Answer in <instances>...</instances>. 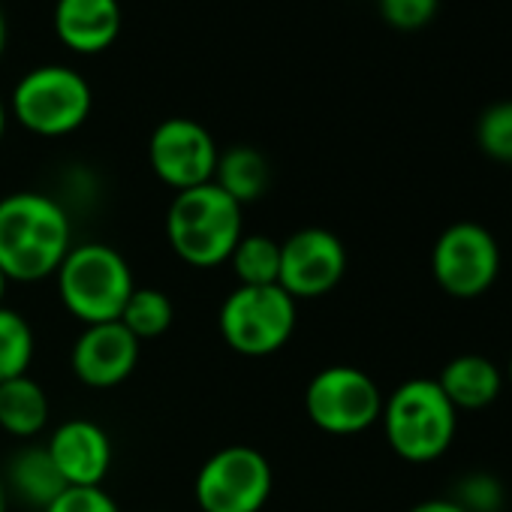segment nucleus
<instances>
[{"label":"nucleus","mask_w":512,"mask_h":512,"mask_svg":"<svg viewBox=\"0 0 512 512\" xmlns=\"http://www.w3.org/2000/svg\"><path fill=\"white\" fill-rule=\"evenodd\" d=\"M73 247L64 205L37 190L0 199V272L7 281L37 284L52 278Z\"/></svg>","instance_id":"f257e3e1"},{"label":"nucleus","mask_w":512,"mask_h":512,"mask_svg":"<svg viewBox=\"0 0 512 512\" xmlns=\"http://www.w3.org/2000/svg\"><path fill=\"white\" fill-rule=\"evenodd\" d=\"M437 386L449 398L455 410H485L494 404L503 392V374L500 368L476 353L455 356L443 365Z\"/></svg>","instance_id":"2eb2a0df"},{"label":"nucleus","mask_w":512,"mask_h":512,"mask_svg":"<svg viewBox=\"0 0 512 512\" xmlns=\"http://www.w3.org/2000/svg\"><path fill=\"white\" fill-rule=\"evenodd\" d=\"M244 235V208L229 199L214 181L181 190L166 211V238L181 263L214 269Z\"/></svg>","instance_id":"f03ea898"},{"label":"nucleus","mask_w":512,"mask_h":512,"mask_svg":"<svg viewBox=\"0 0 512 512\" xmlns=\"http://www.w3.org/2000/svg\"><path fill=\"white\" fill-rule=\"evenodd\" d=\"M139 362V341L124 329L121 320L85 326L70 353V368L76 380L88 389L121 386Z\"/></svg>","instance_id":"f8f14e48"},{"label":"nucleus","mask_w":512,"mask_h":512,"mask_svg":"<svg viewBox=\"0 0 512 512\" xmlns=\"http://www.w3.org/2000/svg\"><path fill=\"white\" fill-rule=\"evenodd\" d=\"M211 181L244 208L260 196H266L272 184V169L263 151H256L250 145H235L217 157V169Z\"/></svg>","instance_id":"f3484780"},{"label":"nucleus","mask_w":512,"mask_h":512,"mask_svg":"<svg viewBox=\"0 0 512 512\" xmlns=\"http://www.w3.org/2000/svg\"><path fill=\"white\" fill-rule=\"evenodd\" d=\"M296 320V299L287 296L278 284L235 287L217 311L220 338L229 344V350L250 359H263L284 350L293 341Z\"/></svg>","instance_id":"423d86ee"},{"label":"nucleus","mask_w":512,"mask_h":512,"mask_svg":"<svg viewBox=\"0 0 512 512\" xmlns=\"http://www.w3.org/2000/svg\"><path fill=\"white\" fill-rule=\"evenodd\" d=\"M7 278H4V272H0V305H4V293H7Z\"/></svg>","instance_id":"c756f323"},{"label":"nucleus","mask_w":512,"mask_h":512,"mask_svg":"<svg viewBox=\"0 0 512 512\" xmlns=\"http://www.w3.org/2000/svg\"><path fill=\"white\" fill-rule=\"evenodd\" d=\"M431 275L446 296L479 299L500 278V244L482 223L458 220L434 241Z\"/></svg>","instance_id":"1a4fd4ad"},{"label":"nucleus","mask_w":512,"mask_h":512,"mask_svg":"<svg viewBox=\"0 0 512 512\" xmlns=\"http://www.w3.org/2000/svg\"><path fill=\"white\" fill-rule=\"evenodd\" d=\"M7 503H10V491L4 485V476H0V512H7Z\"/></svg>","instance_id":"cd10ccee"},{"label":"nucleus","mask_w":512,"mask_h":512,"mask_svg":"<svg viewBox=\"0 0 512 512\" xmlns=\"http://www.w3.org/2000/svg\"><path fill=\"white\" fill-rule=\"evenodd\" d=\"M226 263L232 266L238 287H272L281 275V241L256 232L241 235Z\"/></svg>","instance_id":"6ab92c4d"},{"label":"nucleus","mask_w":512,"mask_h":512,"mask_svg":"<svg viewBox=\"0 0 512 512\" xmlns=\"http://www.w3.org/2000/svg\"><path fill=\"white\" fill-rule=\"evenodd\" d=\"M34 350L37 341L31 323L19 311L0 305V383L25 377L34 362Z\"/></svg>","instance_id":"412c9836"},{"label":"nucleus","mask_w":512,"mask_h":512,"mask_svg":"<svg viewBox=\"0 0 512 512\" xmlns=\"http://www.w3.org/2000/svg\"><path fill=\"white\" fill-rule=\"evenodd\" d=\"M4 49H7V16L4 7H0V58H4Z\"/></svg>","instance_id":"bb28decb"},{"label":"nucleus","mask_w":512,"mask_h":512,"mask_svg":"<svg viewBox=\"0 0 512 512\" xmlns=\"http://www.w3.org/2000/svg\"><path fill=\"white\" fill-rule=\"evenodd\" d=\"M383 434L392 452L410 464H431L449 452L458 431V410L437 380L413 377L383 398Z\"/></svg>","instance_id":"7ed1b4c3"},{"label":"nucleus","mask_w":512,"mask_h":512,"mask_svg":"<svg viewBox=\"0 0 512 512\" xmlns=\"http://www.w3.org/2000/svg\"><path fill=\"white\" fill-rule=\"evenodd\" d=\"M506 380H509V386H512V356H509V365H506Z\"/></svg>","instance_id":"7c9ffc66"},{"label":"nucleus","mask_w":512,"mask_h":512,"mask_svg":"<svg viewBox=\"0 0 512 512\" xmlns=\"http://www.w3.org/2000/svg\"><path fill=\"white\" fill-rule=\"evenodd\" d=\"M7 491H13L22 503L34 506V509H46L64 488H70L64 482V476L58 473L55 461L49 458L46 446H28L22 452H16L7 464V476H4Z\"/></svg>","instance_id":"dca6fc26"},{"label":"nucleus","mask_w":512,"mask_h":512,"mask_svg":"<svg viewBox=\"0 0 512 512\" xmlns=\"http://www.w3.org/2000/svg\"><path fill=\"white\" fill-rule=\"evenodd\" d=\"M464 512H500L503 509V485L491 473H467L458 482V491L452 497Z\"/></svg>","instance_id":"5701e85b"},{"label":"nucleus","mask_w":512,"mask_h":512,"mask_svg":"<svg viewBox=\"0 0 512 512\" xmlns=\"http://www.w3.org/2000/svg\"><path fill=\"white\" fill-rule=\"evenodd\" d=\"M49 395L34 377L0 383V428L13 437H37L49 425Z\"/></svg>","instance_id":"a211bd4d"},{"label":"nucleus","mask_w":512,"mask_h":512,"mask_svg":"<svg viewBox=\"0 0 512 512\" xmlns=\"http://www.w3.org/2000/svg\"><path fill=\"white\" fill-rule=\"evenodd\" d=\"M275 488L269 458L253 446H223L196 473L193 494L202 512H260Z\"/></svg>","instance_id":"0eeeda50"},{"label":"nucleus","mask_w":512,"mask_h":512,"mask_svg":"<svg viewBox=\"0 0 512 512\" xmlns=\"http://www.w3.org/2000/svg\"><path fill=\"white\" fill-rule=\"evenodd\" d=\"M4 133H7V106L0 100V139H4Z\"/></svg>","instance_id":"c85d7f7f"},{"label":"nucleus","mask_w":512,"mask_h":512,"mask_svg":"<svg viewBox=\"0 0 512 512\" xmlns=\"http://www.w3.org/2000/svg\"><path fill=\"white\" fill-rule=\"evenodd\" d=\"M214 136L193 118H166L148 139V163L154 175L175 193L208 184L217 169Z\"/></svg>","instance_id":"9b49d317"},{"label":"nucleus","mask_w":512,"mask_h":512,"mask_svg":"<svg viewBox=\"0 0 512 512\" xmlns=\"http://www.w3.org/2000/svg\"><path fill=\"white\" fill-rule=\"evenodd\" d=\"M440 0H380V16L395 31H419L437 16Z\"/></svg>","instance_id":"b1692460"},{"label":"nucleus","mask_w":512,"mask_h":512,"mask_svg":"<svg viewBox=\"0 0 512 512\" xmlns=\"http://www.w3.org/2000/svg\"><path fill=\"white\" fill-rule=\"evenodd\" d=\"M175 320V305L163 290L154 287H136L121 311V323L124 329L142 344L151 338H160L172 329Z\"/></svg>","instance_id":"aec40b11"},{"label":"nucleus","mask_w":512,"mask_h":512,"mask_svg":"<svg viewBox=\"0 0 512 512\" xmlns=\"http://www.w3.org/2000/svg\"><path fill=\"white\" fill-rule=\"evenodd\" d=\"M55 281L64 308L85 326L121 320V311L136 290L124 253L100 241L73 244Z\"/></svg>","instance_id":"20e7f679"},{"label":"nucleus","mask_w":512,"mask_h":512,"mask_svg":"<svg viewBox=\"0 0 512 512\" xmlns=\"http://www.w3.org/2000/svg\"><path fill=\"white\" fill-rule=\"evenodd\" d=\"M43 512H121L115 497L109 491H103V485L97 488H64Z\"/></svg>","instance_id":"393cba45"},{"label":"nucleus","mask_w":512,"mask_h":512,"mask_svg":"<svg viewBox=\"0 0 512 512\" xmlns=\"http://www.w3.org/2000/svg\"><path fill=\"white\" fill-rule=\"evenodd\" d=\"M124 28L118 0H58L55 34L76 55L106 52Z\"/></svg>","instance_id":"4468645a"},{"label":"nucleus","mask_w":512,"mask_h":512,"mask_svg":"<svg viewBox=\"0 0 512 512\" xmlns=\"http://www.w3.org/2000/svg\"><path fill=\"white\" fill-rule=\"evenodd\" d=\"M410 512H464L452 497H434V500H422L416 503Z\"/></svg>","instance_id":"a878e982"},{"label":"nucleus","mask_w":512,"mask_h":512,"mask_svg":"<svg viewBox=\"0 0 512 512\" xmlns=\"http://www.w3.org/2000/svg\"><path fill=\"white\" fill-rule=\"evenodd\" d=\"M305 413L326 434H362L374 422H380L383 392L362 368L329 365L311 377L305 389Z\"/></svg>","instance_id":"6e6552de"},{"label":"nucleus","mask_w":512,"mask_h":512,"mask_svg":"<svg viewBox=\"0 0 512 512\" xmlns=\"http://www.w3.org/2000/svg\"><path fill=\"white\" fill-rule=\"evenodd\" d=\"M347 272L344 241L320 226H305L281 241V275L278 287L299 299L329 296Z\"/></svg>","instance_id":"9d476101"},{"label":"nucleus","mask_w":512,"mask_h":512,"mask_svg":"<svg viewBox=\"0 0 512 512\" xmlns=\"http://www.w3.org/2000/svg\"><path fill=\"white\" fill-rule=\"evenodd\" d=\"M476 142L485 157L512 163V100L491 103L476 124Z\"/></svg>","instance_id":"4be33fe9"},{"label":"nucleus","mask_w":512,"mask_h":512,"mask_svg":"<svg viewBox=\"0 0 512 512\" xmlns=\"http://www.w3.org/2000/svg\"><path fill=\"white\" fill-rule=\"evenodd\" d=\"M13 115L34 136L58 139L76 133L94 106L91 85L82 73L64 64L34 67L13 88Z\"/></svg>","instance_id":"39448f33"},{"label":"nucleus","mask_w":512,"mask_h":512,"mask_svg":"<svg viewBox=\"0 0 512 512\" xmlns=\"http://www.w3.org/2000/svg\"><path fill=\"white\" fill-rule=\"evenodd\" d=\"M46 452L55 461L64 482L76 485V488L103 485V479L109 476V467H112V440L91 419L61 422L52 431Z\"/></svg>","instance_id":"ddd939ff"}]
</instances>
